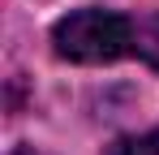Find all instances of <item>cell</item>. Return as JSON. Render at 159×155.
Segmentation results:
<instances>
[{"label":"cell","mask_w":159,"mask_h":155,"mask_svg":"<svg viewBox=\"0 0 159 155\" xmlns=\"http://www.w3.org/2000/svg\"><path fill=\"white\" fill-rule=\"evenodd\" d=\"M52 48L60 60H73V65H107L138 52V26L112 9H78L56 22Z\"/></svg>","instance_id":"6da1fadb"},{"label":"cell","mask_w":159,"mask_h":155,"mask_svg":"<svg viewBox=\"0 0 159 155\" xmlns=\"http://www.w3.org/2000/svg\"><path fill=\"white\" fill-rule=\"evenodd\" d=\"M120 155H159V129L142 134V138H133V142H129Z\"/></svg>","instance_id":"7a4b0ae2"}]
</instances>
